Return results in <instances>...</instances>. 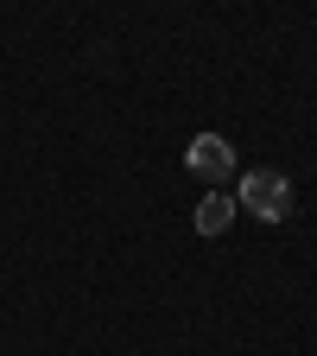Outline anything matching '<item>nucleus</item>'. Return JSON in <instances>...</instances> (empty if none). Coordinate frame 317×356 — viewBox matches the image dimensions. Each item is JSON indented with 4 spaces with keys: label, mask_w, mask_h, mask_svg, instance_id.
I'll return each mask as SVG.
<instances>
[{
    "label": "nucleus",
    "mask_w": 317,
    "mask_h": 356,
    "mask_svg": "<svg viewBox=\"0 0 317 356\" xmlns=\"http://www.w3.org/2000/svg\"><path fill=\"white\" fill-rule=\"evenodd\" d=\"M235 204L254 210L260 222H286V216H292V178H286V172H248Z\"/></svg>",
    "instance_id": "f257e3e1"
},
{
    "label": "nucleus",
    "mask_w": 317,
    "mask_h": 356,
    "mask_svg": "<svg viewBox=\"0 0 317 356\" xmlns=\"http://www.w3.org/2000/svg\"><path fill=\"white\" fill-rule=\"evenodd\" d=\"M235 210H241L235 197H222V191H209V197L197 204V216H191V222H197V236H222V229H229V222H235Z\"/></svg>",
    "instance_id": "7ed1b4c3"
},
{
    "label": "nucleus",
    "mask_w": 317,
    "mask_h": 356,
    "mask_svg": "<svg viewBox=\"0 0 317 356\" xmlns=\"http://www.w3.org/2000/svg\"><path fill=\"white\" fill-rule=\"evenodd\" d=\"M185 165H191L197 178H229V172H235V147L222 140V134H197V140L185 147Z\"/></svg>",
    "instance_id": "f03ea898"
}]
</instances>
